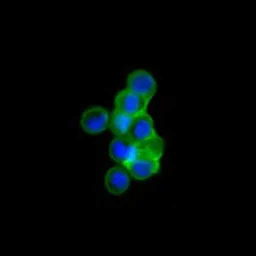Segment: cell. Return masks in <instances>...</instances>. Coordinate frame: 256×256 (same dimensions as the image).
Returning a JSON list of instances; mask_svg holds the SVG:
<instances>
[{
    "label": "cell",
    "instance_id": "1",
    "mask_svg": "<svg viewBox=\"0 0 256 256\" xmlns=\"http://www.w3.org/2000/svg\"><path fill=\"white\" fill-rule=\"evenodd\" d=\"M151 98L124 89L115 97V109L132 117L146 112Z\"/></svg>",
    "mask_w": 256,
    "mask_h": 256
},
{
    "label": "cell",
    "instance_id": "2",
    "mask_svg": "<svg viewBox=\"0 0 256 256\" xmlns=\"http://www.w3.org/2000/svg\"><path fill=\"white\" fill-rule=\"evenodd\" d=\"M108 122V112L102 107L95 106L83 112L80 120V125L85 132L89 134H98L105 130Z\"/></svg>",
    "mask_w": 256,
    "mask_h": 256
},
{
    "label": "cell",
    "instance_id": "3",
    "mask_svg": "<svg viewBox=\"0 0 256 256\" xmlns=\"http://www.w3.org/2000/svg\"><path fill=\"white\" fill-rule=\"evenodd\" d=\"M126 89L152 98L156 92L157 85L154 78L146 70L138 69L127 77Z\"/></svg>",
    "mask_w": 256,
    "mask_h": 256
},
{
    "label": "cell",
    "instance_id": "4",
    "mask_svg": "<svg viewBox=\"0 0 256 256\" xmlns=\"http://www.w3.org/2000/svg\"><path fill=\"white\" fill-rule=\"evenodd\" d=\"M156 135L153 120L146 112L136 115L132 118L131 124L127 130L126 136L129 137L134 143L143 141Z\"/></svg>",
    "mask_w": 256,
    "mask_h": 256
},
{
    "label": "cell",
    "instance_id": "5",
    "mask_svg": "<svg viewBox=\"0 0 256 256\" xmlns=\"http://www.w3.org/2000/svg\"><path fill=\"white\" fill-rule=\"evenodd\" d=\"M129 174L139 180H144L157 173L160 163L156 159L146 157H136L123 164Z\"/></svg>",
    "mask_w": 256,
    "mask_h": 256
},
{
    "label": "cell",
    "instance_id": "6",
    "mask_svg": "<svg viewBox=\"0 0 256 256\" xmlns=\"http://www.w3.org/2000/svg\"><path fill=\"white\" fill-rule=\"evenodd\" d=\"M109 154L116 162L125 164L135 158V143L126 135L118 136L110 143Z\"/></svg>",
    "mask_w": 256,
    "mask_h": 256
},
{
    "label": "cell",
    "instance_id": "7",
    "mask_svg": "<svg viewBox=\"0 0 256 256\" xmlns=\"http://www.w3.org/2000/svg\"><path fill=\"white\" fill-rule=\"evenodd\" d=\"M130 178L128 172L119 166L110 168L105 175V186L113 195L123 194L129 187Z\"/></svg>",
    "mask_w": 256,
    "mask_h": 256
},
{
    "label": "cell",
    "instance_id": "8",
    "mask_svg": "<svg viewBox=\"0 0 256 256\" xmlns=\"http://www.w3.org/2000/svg\"><path fill=\"white\" fill-rule=\"evenodd\" d=\"M164 142L157 134L153 137L135 143V158L146 157L159 160L163 155Z\"/></svg>",
    "mask_w": 256,
    "mask_h": 256
},
{
    "label": "cell",
    "instance_id": "9",
    "mask_svg": "<svg viewBox=\"0 0 256 256\" xmlns=\"http://www.w3.org/2000/svg\"><path fill=\"white\" fill-rule=\"evenodd\" d=\"M132 116L114 110L110 119V128L111 131L117 136H123L127 134V130L131 124Z\"/></svg>",
    "mask_w": 256,
    "mask_h": 256
}]
</instances>
